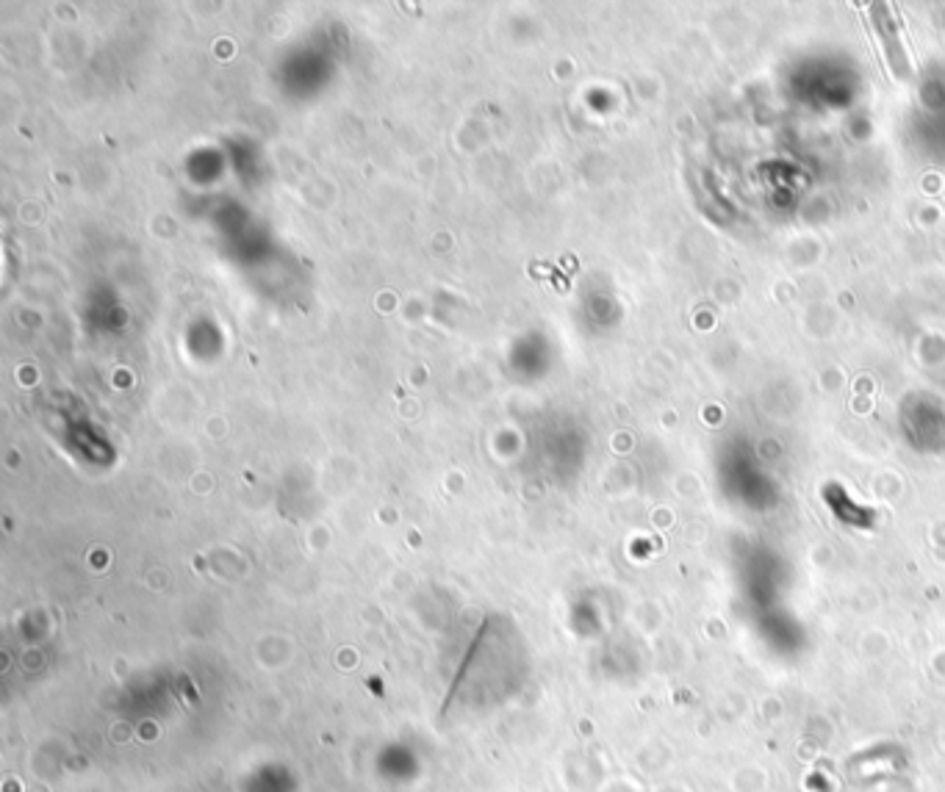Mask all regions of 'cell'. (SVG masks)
I'll return each mask as SVG.
<instances>
[{
	"label": "cell",
	"mask_w": 945,
	"mask_h": 792,
	"mask_svg": "<svg viewBox=\"0 0 945 792\" xmlns=\"http://www.w3.org/2000/svg\"><path fill=\"white\" fill-rule=\"evenodd\" d=\"M868 20H871L879 40H882L884 56H888V64L893 67V73L899 75V78H910V53L904 51L899 23H895V18L890 14V9L884 7V3H876V7H871Z\"/></svg>",
	"instance_id": "1"
}]
</instances>
